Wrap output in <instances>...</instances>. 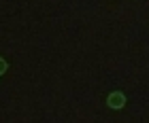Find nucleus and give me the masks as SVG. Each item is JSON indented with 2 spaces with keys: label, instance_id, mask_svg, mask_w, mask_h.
Listing matches in <instances>:
<instances>
[{
  "label": "nucleus",
  "instance_id": "obj_1",
  "mask_svg": "<svg viewBox=\"0 0 149 123\" xmlns=\"http://www.w3.org/2000/svg\"><path fill=\"white\" fill-rule=\"evenodd\" d=\"M124 102H126L124 93H113L111 98H109V104H111L113 108H119V106H124Z\"/></svg>",
  "mask_w": 149,
  "mask_h": 123
},
{
  "label": "nucleus",
  "instance_id": "obj_2",
  "mask_svg": "<svg viewBox=\"0 0 149 123\" xmlns=\"http://www.w3.org/2000/svg\"><path fill=\"white\" fill-rule=\"evenodd\" d=\"M4 70H6V62L0 59V72H4Z\"/></svg>",
  "mask_w": 149,
  "mask_h": 123
}]
</instances>
